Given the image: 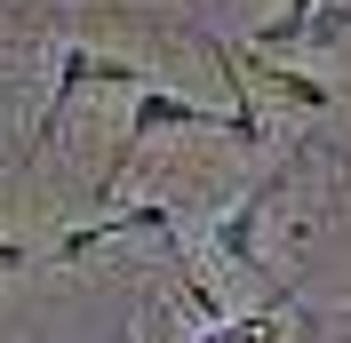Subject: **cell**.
I'll use <instances>...</instances> for the list:
<instances>
[{"mask_svg": "<svg viewBox=\"0 0 351 343\" xmlns=\"http://www.w3.org/2000/svg\"><path fill=\"white\" fill-rule=\"evenodd\" d=\"M168 128H223L208 104H192V96H168V88H136V112H128V152L144 144V136H168Z\"/></svg>", "mask_w": 351, "mask_h": 343, "instance_id": "3", "label": "cell"}, {"mask_svg": "<svg viewBox=\"0 0 351 343\" xmlns=\"http://www.w3.org/2000/svg\"><path fill=\"white\" fill-rule=\"evenodd\" d=\"M192 343H223V335H216V327H199V335H192Z\"/></svg>", "mask_w": 351, "mask_h": 343, "instance_id": "13", "label": "cell"}, {"mask_svg": "<svg viewBox=\"0 0 351 343\" xmlns=\"http://www.w3.org/2000/svg\"><path fill=\"white\" fill-rule=\"evenodd\" d=\"M343 32H351V8H343V0H319V8H311V24H304L311 48H343Z\"/></svg>", "mask_w": 351, "mask_h": 343, "instance_id": "8", "label": "cell"}, {"mask_svg": "<svg viewBox=\"0 0 351 343\" xmlns=\"http://www.w3.org/2000/svg\"><path fill=\"white\" fill-rule=\"evenodd\" d=\"M311 8H319V0H280V16H263V24H256V56H271V48H287V40H304Z\"/></svg>", "mask_w": 351, "mask_h": 343, "instance_id": "7", "label": "cell"}, {"mask_svg": "<svg viewBox=\"0 0 351 343\" xmlns=\"http://www.w3.org/2000/svg\"><path fill=\"white\" fill-rule=\"evenodd\" d=\"M136 232L168 239V232H176V208H160V200H144V208H120V215H104V224H88V232H64V248H56V263H80L88 248H104V239H136Z\"/></svg>", "mask_w": 351, "mask_h": 343, "instance_id": "4", "label": "cell"}, {"mask_svg": "<svg viewBox=\"0 0 351 343\" xmlns=\"http://www.w3.org/2000/svg\"><path fill=\"white\" fill-rule=\"evenodd\" d=\"M208 56L223 64V80H232V112H223V128H232V144H247V152H263V120H256V96H247V80H240V64H232V48L223 40H208Z\"/></svg>", "mask_w": 351, "mask_h": 343, "instance_id": "6", "label": "cell"}, {"mask_svg": "<svg viewBox=\"0 0 351 343\" xmlns=\"http://www.w3.org/2000/svg\"><path fill=\"white\" fill-rule=\"evenodd\" d=\"M24 263H32V256H24L16 239H0V272H24Z\"/></svg>", "mask_w": 351, "mask_h": 343, "instance_id": "11", "label": "cell"}, {"mask_svg": "<svg viewBox=\"0 0 351 343\" xmlns=\"http://www.w3.org/2000/svg\"><path fill=\"white\" fill-rule=\"evenodd\" d=\"M271 192H280V176H263V184H247V200L232 215H216V224H208V248H216L223 263H232V272H256V224H263V208H271Z\"/></svg>", "mask_w": 351, "mask_h": 343, "instance_id": "2", "label": "cell"}, {"mask_svg": "<svg viewBox=\"0 0 351 343\" xmlns=\"http://www.w3.org/2000/svg\"><path fill=\"white\" fill-rule=\"evenodd\" d=\"M216 335H223V343H280V320H271V303H263L256 320H223Z\"/></svg>", "mask_w": 351, "mask_h": 343, "instance_id": "10", "label": "cell"}, {"mask_svg": "<svg viewBox=\"0 0 351 343\" xmlns=\"http://www.w3.org/2000/svg\"><path fill=\"white\" fill-rule=\"evenodd\" d=\"M232 64H240V80L280 88L287 104H304V112H328V104H335V88H328V80H311V72H295V64H271V56H232Z\"/></svg>", "mask_w": 351, "mask_h": 343, "instance_id": "5", "label": "cell"}, {"mask_svg": "<svg viewBox=\"0 0 351 343\" xmlns=\"http://www.w3.org/2000/svg\"><path fill=\"white\" fill-rule=\"evenodd\" d=\"M184 296H192V311H199L208 327H223V320H232V311H223V296H216V279H199L192 263H184Z\"/></svg>", "mask_w": 351, "mask_h": 343, "instance_id": "9", "label": "cell"}, {"mask_svg": "<svg viewBox=\"0 0 351 343\" xmlns=\"http://www.w3.org/2000/svg\"><path fill=\"white\" fill-rule=\"evenodd\" d=\"M0 184H8V176H0Z\"/></svg>", "mask_w": 351, "mask_h": 343, "instance_id": "14", "label": "cell"}, {"mask_svg": "<svg viewBox=\"0 0 351 343\" xmlns=\"http://www.w3.org/2000/svg\"><path fill=\"white\" fill-rule=\"evenodd\" d=\"M295 343H319V320L311 311H295Z\"/></svg>", "mask_w": 351, "mask_h": 343, "instance_id": "12", "label": "cell"}, {"mask_svg": "<svg viewBox=\"0 0 351 343\" xmlns=\"http://www.w3.org/2000/svg\"><path fill=\"white\" fill-rule=\"evenodd\" d=\"M80 88H144V64H120V56H96V48H64V56H56V96H48L32 144L16 152V168H24L40 144H56V128H64V112H72V96H80Z\"/></svg>", "mask_w": 351, "mask_h": 343, "instance_id": "1", "label": "cell"}]
</instances>
